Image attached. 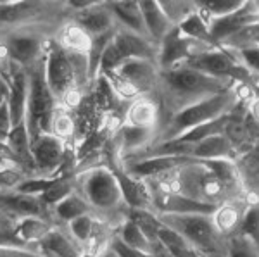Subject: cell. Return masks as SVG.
Here are the masks:
<instances>
[{"label": "cell", "mask_w": 259, "mask_h": 257, "mask_svg": "<svg viewBox=\"0 0 259 257\" xmlns=\"http://www.w3.org/2000/svg\"><path fill=\"white\" fill-rule=\"evenodd\" d=\"M76 192L92 207V213L112 228H118L126 219L128 207L124 204L121 188L109 166L99 164L74 173Z\"/></svg>", "instance_id": "obj_2"}, {"label": "cell", "mask_w": 259, "mask_h": 257, "mask_svg": "<svg viewBox=\"0 0 259 257\" xmlns=\"http://www.w3.org/2000/svg\"><path fill=\"white\" fill-rule=\"evenodd\" d=\"M139 6H140L142 18H144V24H145V30H147L149 38L157 47L159 41L164 38L175 26L169 23L168 18H166V14L162 12L157 0H140Z\"/></svg>", "instance_id": "obj_25"}, {"label": "cell", "mask_w": 259, "mask_h": 257, "mask_svg": "<svg viewBox=\"0 0 259 257\" xmlns=\"http://www.w3.org/2000/svg\"><path fill=\"white\" fill-rule=\"evenodd\" d=\"M68 154V142L52 133H44L31 140V159L36 175L41 178L57 176Z\"/></svg>", "instance_id": "obj_11"}, {"label": "cell", "mask_w": 259, "mask_h": 257, "mask_svg": "<svg viewBox=\"0 0 259 257\" xmlns=\"http://www.w3.org/2000/svg\"><path fill=\"white\" fill-rule=\"evenodd\" d=\"M237 57L242 62L245 69L249 71L250 76H259V45L252 43L247 47H242L239 50H235Z\"/></svg>", "instance_id": "obj_40"}, {"label": "cell", "mask_w": 259, "mask_h": 257, "mask_svg": "<svg viewBox=\"0 0 259 257\" xmlns=\"http://www.w3.org/2000/svg\"><path fill=\"white\" fill-rule=\"evenodd\" d=\"M69 16L71 12L66 2H0V35L31 24H61Z\"/></svg>", "instance_id": "obj_8"}, {"label": "cell", "mask_w": 259, "mask_h": 257, "mask_svg": "<svg viewBox=\"0 0 259 257\" xmlns=\"http://www.w3.org/2000/svg\"><path fill=\"white\" fill-rule=\"evenodd\" d=\"M102 219H99L95 214H85L73 221H69L66 226V230L69 231V235L80 243L81 247H85L87 243L94 238V235L99 231V228L102 226Z\"/></svg>", "instance_id": "obj_30"}, {"label": "cell", "mask_w": 259, "mask_h": 257, "mask_svg": "<svg viewBox=\"0 0 259 257\" xmlns=\"http://www.w3.org/2000/svg\"><path fill=\"white\" fill-rule=\"evenodd\" d=\"M76 190V181H74V175H59L54 176L50 185L47 186L40 198L44 200V204L52 209L54 205H57L61 200H64L66 197H69L71 193Z\"/></svg>", "instance_id": "obj_29"}, {"label": "cell", "mask_w": 259, "mask_h": 257, "mask_svg": "<svg viewBox=\"0 0 259 257\" xmlns=\"http://www.w3.org/2000/svg\"><path fill=\"white\" fill-rule=\"evenodd\" d=\"M52 38L66 52L80 54V56H89L92 47V36L71 18L64 19L57 26Z\"/></svg>", "instance_id": "obj_23"}, {"label": "cell", "mask_w": 259, "mask_h": 257, "mask_svg": "<svg viewBox=\"0 0 259 257\" xmlns=\"http://www.w3.org/2000/svg\"><path fill=\"white\" fill-rule=\"evenodd\" d=\"M150 255H152V257H173L164 247L161 245L159 242L152 243V252H150Z\"/></svg>", "instance_id": "obj_47"}, {"label": "cell", "mask_w": 259, "mask_h": 257, "mask_svg": "<svg viewBox=\"0 0 259 257\" xmlns=\"http://www.w3.org/2000/svg\"><path fill=\"white\" fill-rule=\"evenodd\" d=\"M107 74V73H106ZM119 81L135 93V97L140 95H154L159 80V69L156 62L147 59H132L119 66L118 69L111 71Z\"/></svg>", "instance_id": "obj_12"}, {"label": "cell", "mask_w": 259, "mask_h": 257, "mask_svg": "<svg viewBox=\"0 0 259 257\" xmlns=\"http://www.w3.org/2000/svg\"><path fill=\"white\" fill-rule=\"evenodd\" d=\"M157 218H159L161 225L182 235L204 257L218 255L227 248V238H223L216 231L211 214H159Z\"/></svg>", "instance_id": "obj_6"}, {"label": "cell", "mask_w": 259, "mask_h": 257, "mask_svg": "<svg viewBox=\"0 0 259 257\" xmlns=\"http://www.w3.org/2000/svg\"><path fill=\"white\" fill-rule=\"evenodd\" d=\"M9 90H11L9 78L0 74V106L7 102V98H9Z\"/></svg>", "instance_id": "obj_46"}, {"label": "cell", "mask_w": 259, "mask_h": 257, "mask_svg": "<svg viewBox=\"0 0 259 257\" xmlns=\"http://www.w3.org/2000/svg\"><path fill=\"white\" fill-rule=\"evenodd\" d=\"M26 178H30V176L21 168H18V166L0 164V192L16 190Z\"/></svg>", "instance_id": "obj_37"}, {"label": "cell", "mask_w": 259, "mask_h": 257, "mask_svg": "<svg viewBox=\"0 0 259 257\" xmlns=\"http://www.w3.org/2000/svg\"><path fill=\"white\" fill-rule=\"evenodd\" d=\"M57 26L59 24H31L2 33L0 43L6 48L11 64L28 69L35 62L44 59L47 45Z\"/></svg>", "instance_id": "obj_7"}, {"label": "cell", "mask_w": 259, "mask_h": 257, "mask_svg": "<svg viewBox=\"0 0 259 257\" xmlns=\"http://www.w3.org/2000/svg\"><path fill=\"white\" fill-rule=\"evenodd\" d=\"M0 213L14 223H19L21 219L26 218H45L52 221L50 209L44 204L40 197L19 193L16 190L0 192Z\"/></svg>", "instance_id": "obj_13"}, {"label": "cell", "mask_w": 259, "mask_h": 257, "mask_svg": "<svg viewBox=\"0 0 259 257\" xmlns=\"http://www.w3.org/2000/svg\"><path fill=\"white\" fill-rule=\"evenodd\" d=\"M126 219L135 223V225L144 231V235L152 243L157 242V231H159V228H161V221L154 211H150V209H128L126 211Z\"/></svg>", "instance_id": "obj_34"}, {"label": "cell", "mask_w": 259, "mask_h": 257, "mask_svg": "<svg viewBox=\"0 0 259 257\" xmlns=\"http://www.w3.org/2000/svg\"><path fill=\"white\" fill-rule=\"evenodd\" d=\"M0 257H44L38 248L30 247H0Z\"/></svg>", "instance_id": "obj_43"}, {"label": "cell", "mask_w": 259, "mask_h": 257, "mask_svg": "<svg viewBox=\"0 0 259 257\" xmlns=\"http://www.w3.org/2000/svg\"><path fill=\"white\" fill-rule=\"evenodd\" d=\"M107 7L112 12L116 24L119 28L135 33L139 36H144V38H149L139 2H135V0H118V2H107Z\"/></svg>", "instance_id": "obj_24"}, {"label": "cell", "mask_w": 259, "mask_h": 257, "mask_svg": "<svg viewBox=\"0 0 259 257\" xmlns=\"http://www.w3.org/2000/svg\"><path fill=\"white\" fill-rule=\"evenodd\" d=\"M56 226L50 219L45 218H26L21 219L19 223H16L14 230L18 233V237L23 240L26 245L36 247L38 243L50 233V230ZM38 248V247H36Z\"/></svg>", "instance_id": "obj_27"}, {"label": "cell", "mask_w": 259, "mask_h": 257, "mask_svg": "<svg viewBox=\"0 0 259 257\" xmlns=\"http://www.w3.org/2000/svg\"><path fill=\"white\" fill-rule=\"evenodd\" d=\"M157 47L149 38L139 36L118 26L114 36L109 41L99 66V78L106 73L118 69L123 62L132 59H147L156 62Z\"/></svg>", "instance_id": "obj_9"}, {"label": "cell", "mask_w": 259, "mask_h": 257, "mask_svg": "<svg viewBox=\"0 0 259 257\" xmlns=\"http://www.w3.org/2000/svg\"><path fill=\"white\" fill-rule=\"evenodd\" d=\"M257 18H259V11H257Z\"/></svg>", "instance_id": "obj_50"}, {"label": "cell", "mask_w": 259, "mask_h": 257, "mask_svg": "<svg viewBox=\"0 0 259 257\" xmlns=\"http://www.w3.org/2000/svg\"><path fill=\"white\" fill-rule=\"evenodd\" d=\"M114 142L118 145L121 161H126L152 147L157 142V130H144L123 124L114 133Z\"/></svg>", "instance_id": "obj_19"}, {"label": "cell", "mask_w": 259, "mask_h": 257, "mask_svg": "<svg viewBox=\"0 0 259 257\" xmlns=\"http://www.w3.org/2000/svg\"><path fill=\"white\" fill-rule=\"evenodd\" d=\"M245 6V0H209V2H197V9L207 21L227 18L239 12Z\"/></svg>", "instance_id": "obj_33"}, {"label": "cell", "mask_w": 259, "mask_h": 257, "mask_svg": "<svg viewBox=\"0 0 259 257\" xmlns=\"http://www.w3.org/2000/svg\"><path fill=\"white\" fill-rule=\"evenodd\" d=\"M16 226L14 221H11L7 216H4L2 213H0V230H12V228Z\"/></svg>", "instance_id": "obj_48"}, {"label": "cell", "mask_w": 259, "mask_h": 257, "mask_svg": "<svg viewBox=\"0 0 259 257\" xmlns=\"http://www.w3.org/2000/svg\"><path fill=\"white\" fill-rule=\"evenodd\" d=\"M190 161L189 157L180 156H152V157H142L135 161H124L121 163V168L128 175L140 178V180H150V178L162 176L166 173L175 171L182 164Z\"/></svg>", "instance_id": "obj_15"}, {"label": "cell", "mask_w": 259, "mask_h": 257, "mask_svg": "<svg viewBox=\"0 0 259 257\" xmlns=\"http://www.w3.org/2000/svg\"><path fill=\"white\" fill-rule=\"evenodd\" d=\"M69 18L76 24H80L92 38L118 28L114 16H112V12L107 7V2H92L85 9L71 12Z\"/></svg>", "instance_id": "obj_16"}, {"label": "cell", "mask_w": 259, "mask_h": 257, "mask_svg": "<svg viewBox=\"0 0 259 257\" xmlns=\"http://www.w3.org/2000/svg\"><path fill=\"white\" fill-rule=\"evenodd\" d=\"M50 214H52V221L56 225H68L73 219L85 216V214H94L92 213V207L87 204V200L83 198L80 193L74 190L69 197H66L64 200H61L57 205H54L50 209Z\"/></svg>", "instance_id": "obj_26"}, {"label": "cell", "mask_w": 259, "mask_h": 257, "mask_svg": "<svg viewBox=\"0 0 259 257\" xmlns=\"http://www.w3.org/2000/svg\"><path fill=\"white\" fill-rule=\"evenodd\" d=\"M189 157L194 161H235L237 163L239 152L227 135L220 133L207 136L197 143H192Z\"/></svg>", "instance_id": "obj_20"}, {"label": "cell", "mask_w": 259, "mask_h": 257, "mask_svg": "<svg viewBox=\"0 0 259 257\" xmlns=\"http://www.w3.org/2000/svg\"><path fill=\"white\" fill-rule=\"evenodd\" d=\"M123 124L144 130H157L161 124V109L154 95H140L128 104Z\"/></svg>", "instance_id": "obj_18"}, {"label": "cell", "mask_w": 259, "mask_h": 257, "mask_svg": "<svg viewBox=\"0 0 259 257\" xmlns=\"http://www.w3.org/2000/svg\"><path fill=\"white\" fill-rule=\"evenodd\" d=\"M114 235L124 243V245L135 248V250L147 252V254L152 252V242H150L144 235V231H142L133 221H130V219H124V221L116 228Z\"/></svg>", "instance_id": "obj_31"}, {"label": "cell", "mask_w": 259, "mask_h": 257, "mask_svg": "<svg viewBox=\"0 0 259 257\" xmlns=\"http://www.w3.org/2000/svg\"><path fill=\"white\" fill-rule=\"evenodd\" d=\"M159 6L175 28L197 11V2H189V0H166L159 2Z\"/></svg>", "instance_id": "obj_35"}, {"label": "cell", "mask_w": 259, "mask_h": 257, "mask_svg": "<svg viewBox=\"0 0 259 257\" xmlns=\"http://www.w3.org/2000/svg\"><path fill=\"white\" fill-rule=\"evenodd\" d=\"M232 86V81L216 80L187 64H180L168 71H159L154 98L159 104L161 124L178 111L212 95H218Z\"/></svg>", "instance_id": "obj_1"}, {"label": "cell", "mask_w": 259, "mask_h": 257, "mask_svg": "<svg viewBox=\"0 0 259 257\" xmlns=\"http://www.w3.org/2000/svg\"><path fill=\"white\" fill-rule=\"evenodd\" d=\"M9 98H7V106H9V113L12 119V126L24 123L26 118V106H28V92H30V81H28V71L19 66L11 64L9 73Z\"/></svg>", "instance_id": "obj_21"}, {"label": "cell", "mask_w": 259, "mask_h": 257, "mask_svg": "<svg viewBox=\"0 0 259 257\" xmlns=\"http://www.w3.org/2000/svg\"><path fill=\"white\" fill-rule=\"evenodd\" d=\"M244 109H245V113H247L249 118L259 126V90L256 92V95L252 97V100H250L247 106L244 107Z\"/></svg>", "instance_id": "obj_45"}, {"label": "cell", "mask_w": 259, "mask_h": 257, "mask_svg": "<svg viewBox=\"0 0 259 257\" xmlns=\"http://www.w3.org/2000/svg\"><path fill=\"white\" fill-rule=\"evenodd\" d=\"M99 257H118V255H116V254H114V252H112V250H111V248H109V247H107V248H106V250H104V252H102V254H100Z\"/></svg>", "instance_id": "obj_49"}, {"label": "cell", "mask_w": 259, "mask_h": 257, "mask_svg": "<svg viewBox=\"0 0 259 257\" xmlns=\"http://www.w3.org/2000/svg\"><path fill=\"white\" fill-rule=\"evenodd\" d=\"M183 64L190 66V68L197 69V71L207 74L216 80L225 81H250V74L247 69L242 66V62L237 57L235 50L225 47H211L209 50L199 54V56L192 57Z\"/></svg>", "instance_id": "obj_10"}, {"label": "cell", "mask_w": 259, "mask_h": 257, "mask_svg": "<svg viewBox=\"0 0 259 257\" xmlns=\"http://www.w3.org/2000/svg\"><path fill=\"white\" fill-rule=\"evenodd\" d=\"M256 200H259L257 197H242L223 202L221 205L216 207L214 213L211 214L216 231L223 238H230L232 235H235L239 231L242 221H244V216L249 211L250 204Z\"/></svg>", "instance_id": "obj_14"}, {"label": "cell", "mask_w": 259, "mask_h": 257, "mask_svg": "<svg viewBox=\"0 0 259 257\" xmlns=\"http://www.w3.org/2000/svg\"><path fill=\"white\" fill-rule=\"evenodd\" d=\"M36 247L44 257H85L83 247L61 225L54 226Z\"/></svg>", "instance_id": "obj_22"}, {"label": "cell", "mask_w": 259, "mask_h": 257, "mask_svg": "<svg viewBox=\"0 0 259 257\" xmlns=\"http://www.w3.org/2000/svg\"><path fill=\"white\" fill-rule=\"evenodd\" d=\"M109 248L118 257H152L150 254H147V252H140V250H135V248L124 245L114 233H112V237L109 240Z\"/></svg>", "instance_id": "obj_42"}, {"label": "cell", "mask_w": 259, "mask_h": 257, "mask_svg": "<svg viewBox=\"0 0 259 257\" xmlns=\"http://www.w3.org/2000/svg\"><path fill=\"white\" fill-rule=\"evenodd\" d=\"M237 233L247 240L259 254V200L250 204L249 211L245 213L244 221H242Z\"/></svg>", "instance_id": "obj_36"}, {"label": "cell", "mask_w": 259, "mask_h": 257, "mask_svg": "<svg viewBox=\"0 0 259 257\" xmlns=\"http://www.w3.org/2000/svg\"><path fill=\"white\" fill-rule=\"evenodd\" d=\"M225 257H259V254L242 235L235 233L227 238V255Z\"/></svg>", "instance_id": "obj_39"}, {"label": "cell", "mask_w": 259, "mask_h": 257, "mask_svg": "<svg viewBox=\"0 0 259 257\" xmlns=\"http://www.w3.org/2000/svg\"><path fill=\"white\" fill-rule=\"evenodd\" d=\"M0 247H30L23 242L16 230H0ZM30 248H36V247H30Z\"/></svg>", "instance_id": "obj_44"}, {"label": "cell", "mask_w": 259, "mask_h": 257, "mask_svg": "<svg viewBox=\"0 0 259 257\" xmlns=\"http://www.w3.org/2000/svg\"><path fill=\"white\" fill-rule=\"evenodd\" d=\"M178 31L182 33L185 38L190 40H197V41H206L211 43V35H209V21L204 18L199 12V9L194 12L192 16H189L182 24H178Z\"/></svg>", "instance_id": "obj_32"}, {"label": "cell", "mask_w": 259, "mask_h": 257, "mask_svg": "<svg viewBox=\"0 0 259 257\" xmlns=\"http://www.w3.org/2000/svg\"><path fill=\"white\" fill-rule=\"evenodd\" d=\"M157 242H159L173 257H204L199 250H195L182 235L164 225H161L159 231H157Z\"/></svg>", "instance_id": "obj_28"}, {"label": "cell", "mask_w": 259, "mask_h": 257, "mask_svg": "<svg viewBox=\"0 0 259 257\" xmlns=\"http://www.w3.org/2000/svg\"><path fill=\"white\" fill-rule=\"evenodd\" d=\"M109 168L114 173L116 180H118L121 195H123V200L128 209H150L152 207V197H150L147 181L128 175L121 168V164H109Z\"/></svg>", "instance_id": "obj_17"}, {"label": "cell", "mask_w": 259, "mask_h": 257, "mask_svg": "<svg viewBox=\"0 0 259 257\" xmlns=\"http://www.w3.org/2000/svg\"><path fill=\"white\" fill-rule=\"evenodd\" d=\"M54 178V176H52ZM52 178H41V176H31V178H26V180L21 183L16 192L19 193H26V195H35V197H40L41 193L47 190V186L50 185Z\"/></svg>", "instance_id": "obj_41"}, {"label": "cell", "mask_w": 259, "mask_h": 257, "mask_svg": "<svg viewBox=\"0 0 259 257\" xmlns=\"http://www.w3.org/2000/svg\"><path fill=\"white\" fill-rule=\"evenodd\" d=\"M28 81H30V92H28V106H26V118L24 123L28 126V133L31 140L36 136L50 133L52 121L59 109V102L54 97L50 90L47 78H45V56L44 59L26 69Z\"/></svg>", "instance_id": "obj_5"}, {"label": "cell", "mask_w": 259, "mask_h": 257, "mask_svg": "<svg viewBox=\"0 0 259 257\" xmlns=\"http://www.w3.org/2000/svg\"><path fill=\"white\" fill-rule=\"evenodd\" d=\"M237 106H239V100H237L233 86L218 95H212L209 98L192 104L185 109L178 111L177 114H173L161 124L159 131H157V142L175 140L178 136L185 135L187 131L194 130V128L230 116L237 109Z\"/></svg>", "instance_id": "obj_3"}, {"label": "cell", "mask_w": 259, "mask_h": 257, "mask_svg": "<svg viewBox=\"0 0 259 257\" xmlns=\"http://www.w3.org/2000/svg\"><path fill=\"white\" fill-rule=\"evenodd\" d=\"M74 121L73 118H71L69 111H64V109H57L56 116H54V121H52V130H50V133L56 135L57 138L64 140V142H68L69 138H73L74 135Z\"/></svg>", "instance_id": "obj_38"}, {"label": "cell", "mask_w": 259, "mask_h": 257, "mask_svg": "<svg viewBox=\"0 0 259 257\" xmlns=\"http://www.w3.org/2000/svg\"><path fill=\"white\" fill-rule=\"evenodd\" d=\"M45 78L57 102L71 90H85L90 83L87 56L66 52L50 38L45 52Z\"/></svg>", "instance_id": "obj_4"}]
</instances>
